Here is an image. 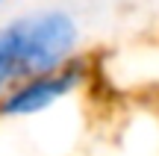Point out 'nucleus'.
Returning <instances> with one entry per match:
<instances>
[{
  "instance_id": "obj_3",
  "label": "nucleus",
  "mask_w": 159,
  "mask_h": 156,
  "mask_svg": "<svg viewBox=\"0 0 159 156\" xmlns=\"http://www.w3.org/2000/svg\"><path fill=\"white\" fill-rule=\"evenodd\" d=\"M9 86H12V82H9V77H6L3 71H0V97L6 94V88H9Z\"/></svg>"
},
{
  "instance_id": "obj_2",
  "label": "nucleus",
  "mask_w": 159,
  "mask_h": 156,
  "mask_svg": "<svg viewBox=\"0 0 159 156\" xmlns=\"http://www.w3.org/2000/svg\"><path fill=\"white\" fill-rule=\"evenodd\" d=\"M94 82V59L89 53H80L59 71L15 82L0 97V124H24L56 112L62 103L74 100L80 91Z\"/></svg>"
},
{
  "instance_id": "obj_5",
  "label": "nucleus",
  "mask_w": 159,
  "mask_h": 156,
  "mask_svg": "<svg viewBox=\"0 0 159 156\" xmlns=\"http://www.w3.org/2000/svg\"><path fill=\"white\" fill-rule=\"evenodd\" d=\"M6 3H9V0H0V12H3V6H6Z\"/></svg>"
},
{
  "instance_id": "obj_1",
  "label": "nucleus",
  "mask_w": 159,
  "mask_h": 156,
  "mask_svg": "<svg viewBox=\"0 0 159 156\" xmlns=\"http://www.w3.org/2000/svg\"><path fill=\"white\" fill-rule=\"evenodd\" d=\"M83 53V24L68 6H33L0 21V71L9 82L50 74Z\"/></svg>"
},
{
  "instance_id": "obj_4",
  "label": "nucleus",
  "mask_w": 159,
  "mask_h": 156,
  "mask_svg": "<svg viewBox=\"0 0 159 156\" xmlns=\"http://www.w3.org/2000/svg\"><path fill=\"white\" fill-rule=\"evenodd\" d=\"M153 109H156V115H159V91H156V97H153Z\"/></svg>"
}]
</instances>
